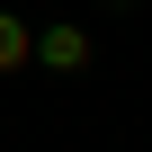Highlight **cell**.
I'll return each instance as SVG.
<instances>
[{"label": "cell", "mask_w": 152, "mask_h": 152, "mask_svg": "<svg viewBox=\"0 0 152 152\" xmlns=\"http://www.w3.org/2000/svg\"><path fill=\"white\" fill-rule=\"evenodd\" d=\"M107 9H134V0H107Z\"/></svg>", "instance_id": "obj_3"}, {"label": "cell", "mask_w": 152, "mask_h": 152, "mask_svg": "<svg viewBox=\"0 0 152 152\" xmlns=\"http://www.w3.org/2000/svg\"><path fill=\"white\" fill-rule=\"evenodd\" d=\"M0 72H36V18L0 9Z\"/></svg>", "instance_id": "obj_2"}, {"label": "cell", "mask_w": 152, "mask_h": 152, "mask_svg": "<svg viewBox=\"0 0 152 152\" xmlns=\"http://www.w3.org/2000/svg\"><path fill=\"white\" fill-rule=\"evenodd\" d=\"M90 63H99L90 27H72V18H45L36 27V72H63V81H72V72H90Z\"/></svg>", "instance_id": "obj_1"}]
</instances>
